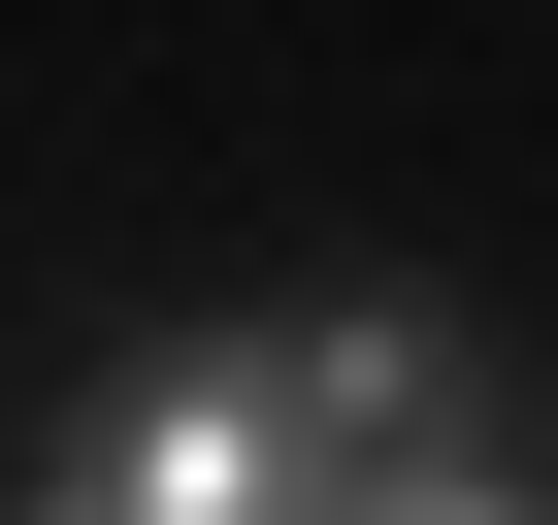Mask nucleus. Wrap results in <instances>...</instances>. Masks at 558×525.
<instances>
[{"instance_id":"nucleus-1","label":"nucleus","mask_w":558,"mask_h":525,"mask_svg":"<svg viewBox=\"0 0 558 525\" xmlns=\"http://www.w3.org/2000/svg\"><path fill=\"white\" fill-rule=\"evenodd\" d=\"M395 427H427V329H395V296H329V329H263V362L197 329V362H165L132 427H66V460L0 492V525H263L296 460H395Z\"/></svg>"}]
</instances>
